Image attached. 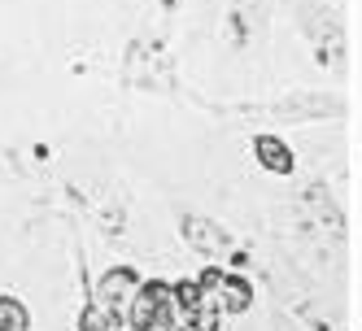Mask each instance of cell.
Masks as SVG:
<instances>
[{
	"instance_id": "cell-1",
	"label": "cell",
	"mask_w": 362,
	"mask_h": 331,
	"mask_svg": "<svg viewBox=\"0 0 362 331\" xmlns=\"http://www.w3.org/2000/svg\"><path fill=\"white\" fill-rule=\"evenodd\" d=\"M127 323H132V331H175L179 310H175L170 284H140L132 310H127Z\"/></svg>"
},
{
	"instance_id": "cell-2",
	"label": "cell",
	"mask_w": 362,
	"mask_h": 331,
	"mask_svg": "<svg viewBox=\"0 0 362 331\" xmlns=\"http://www.w3.org/2000/svg\"><path fill=\"white\" fill-rule=\"evenodd\" d=\"M140 292V275L132 266H118V270H105L96 284V305L100 310H110L114 318H127V310H132V301Z\"/></svg>"
},
{
	"instance_id": "cell-3",
	"label": "cell",
	"mask_w": 362,
	"mask_h": 331,
	"mask_svg": "<svg viewBox=\"0 0 362 331\" xmlns=\"http://www.w3.org/2000/svg\"><path fill=\"white\" fill-rule=\"evenodd\" d=\"M201 292H218V305L223 310H231V314H240V310H249L253 305V292H249V279H240V275H227V270H205L201 279Z\"/></svg>"
},
{
	"instance_id": "cell-4",
	"label": "cell",
	"mask_w": 362,
	"mask_h": 331,
	"mask_svg": "<svg viewBox=\"0 0 362 331\" xmlns=\"http://www.w3.org/2000/svg\"><path fill=\"white\" fill-rule=\"evenodd\" d=\"M253 152H257V162H262L267 170H275V174H288L293 170V152L284 148V140H275V136H257Z\"/></svg>"
},
{
	"instance_id": "cell-5",
	"label": "cell",
	"mask_w": 362,
	"mask_h": 331,
	"mask_svg": "<svg viewBox=\"0 0 362 331\" xmlns=\"http://www.w3.org/2000/svg\"><path fill=\"white\" fill-rule=\"evenodd\" d=\"M184 231H188V244L197 248V253H218L227 240H223V231L214 222H205V218H184Z\"/></svg>"
},
{
	"instance_id": "cell-6",
	"label": "cell",
	"mask_w": 362,
	"mask_h": 331,
	"mask_svg": "<svg viewBox=\"0 0 362 331\" xmlns=\"http://www.w3.org/2000/svg\"><path fill=\"white\" fill-rule=\"evenodd\" d=\"M31 318H27V305L13 301V296H0V331H27Z\"/></svg>"
},
{
	"instance_id": "cell-7",
	"label": "cell",
	"mask_w": 362,
	"mask_h": 331,
	"mask_svg": "<svg viewBox=\"0 0 362 331\" xmlns=\"http://www.w3.org/2000/svg\"><path fill=\"white\" fill-rule=\"evenodd\" d=\"M175 331H218V310L201 305V310H192V314H179Z\"/></svg>"
},
{
	"instance_id": "cell-8",
	"label": "cell",
	"mask_w": 362,
	"mask_h": 331,
	"mask_svg": "<svg viewBox=\"0 0 362 331\" xmlns=\"http://www.w3.org/2000/svg\"><path fill=\"white\" fill-rule=\"evenodd\" d=\"M170 296H175V310L179 314H192V310H201V305H210L205 292H201V284H175Z\"/></svg>"
},
{
	"instance_id": "cell-9",
	"label": "cell",
	"mask_w": 362,
	"mask_h": 331,
	"mask_svg": "<svg viewBox=\"0 0 362 331\" xmlns=\"http://www.w3.org/2000/svg\"><path fill=\"white\" fill-rule=\"evenodd\" d=\"M118 318L110 310H100V305H88V310L79 314V331H114Z\"/></svg>"
}]
</instances>
